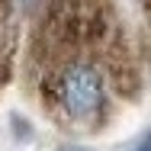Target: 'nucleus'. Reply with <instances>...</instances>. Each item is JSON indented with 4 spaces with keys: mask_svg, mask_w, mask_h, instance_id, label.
<instances>
[{
    "mask_svg": "<svg viewBox=\"0 0 151 151\" xmlns=\"http://www.w3.org/2000/svg\"><path fill=\"white\" fill-rule=\"evenodd\" d=\"M122 32L106 0H55L32 48L42 106L64 129L90 132L129 84Z\"/></svg>",
    "mask_w": 151,
    "mask_h": 151,
    "instance_id": "obj_1",
    "label": "nucleus"
},
{
    "mask_svg": "<svg viewBox=\"0 0 151 151\" xmlns=\"http://www.w3.org/2000/svg\"><path fill=\"white\" fill-rule=\"evenodd\" d=\"M135 151H151V135H148V138H145V142H142V145H138Z\"/></svg>",
    "mask_w": 151,
    "mask_h": 151,
    "instance_id": "obj_2",
    "label": "nucleus"
},
{
    "mask_svg": "<svg viewBox=\"0 0 151 151\" xmlns=\"http://www.w3.org/2000/svg\"><path fill=\"white\" fill-rule=\"evenodd\" d=\"M19 6H23V10H29V6H35V0H19Z\"/></svg>",
    "mask_w": 151,
    "mask_h": 151,
    "instance_id": "obj_3",
    "label": "nucleus"
},
{
    "mask_svg": "<svg viewBox=\"0 0 151 151\" xmlns=\"http://www.w3.org/2000/svg\"><path fill=\"white\" fill-rule=\"evenodd\" d=\"M68 151H84V148H68Z\"/></svg>",
    "mask_w": 151,
    "mask_h": 151,
    "instance_id": "obj_4",
    "label": "nucleus"
}]
</instances>
